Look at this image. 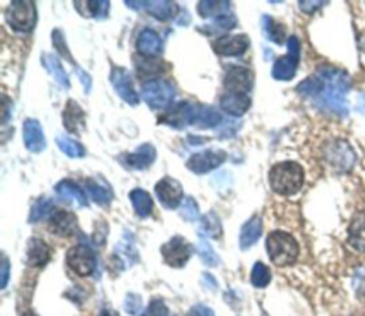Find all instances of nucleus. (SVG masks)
Here are the masks:
<instances>
[{
	"label": "nucleus",
	"instance_id": "1",
	"mask_svg": "<svg viewBox=\"0 0 365 316\" xmlns=\"http://www.w3.org/2000/svg\"><path fill=\"white\" fill-rule=\"evenodd\" d=\"M351 90L350 74L332 66H321L317 73L297 86V91L304 99H310L324 111L337 116L348 114L347 94Z\"/></svg>",
	"mask_w": 365,
	"mask_h": 316
},
{
	"label": "nucleus",
	"instance_id": "2",
	"mask_svg": "<svg viewBox=\"0 0 365 316\" xmlns=\"http://www.w3.org/2000/svg\"><path fill=\"white\" fill-rule=\"evenodd\" d=\"M268 182L274 193L284 197L294 196L304 184V170L295 161L279 163L270 170Z\"/></svg>",
	"mask_w": 365,
	"mask_h": 316
},
{
	"label": "nucleus",
	"instance_id": "3",
	"mask_svg": "<svg viewBox=\"0 0 365 316\" xmlns=\"http://www.w3.org/2000/svg\"><path fill=\"white\" fill-rule=\"evenodd\" d=\"M265 246L271 262L277 267L293 265L298 258V244L295 238L287 232H271L267 238Z\"/></svg>",
	"mask_w": 365,
	"mask_h": 316
},
{
	"label": "nucleus",
	"instance_id": "4",
	"mask_svg": "<svg viewBox=\"0 0 365 316\" xmlns=\"http://www.w3.org/2000/svg\"><path fill=\"white\" fill-rule=\"evenodd\" d=\"M6 22L13 30L29 33L35 29L38 22L36 5L30 0H15L6 10Z\"/></svg>",
	"mask_w": 365,
	"mask_h": 316
},
{
	"label": "nucleus",
	"instance_id": "5",
	"mask_svg": "<svg viewBox=\"0 0 365 316\" xmlns=\"http://www.w3.org/2000/svg\"><path fill=\"white\" fill-rule=\"evenodd\" d=\"M176 96L174 86L163 79H155L144 83L141 88V99L153 110L166 109Z\"/></svg>",
	"mask_w": 365,
	"mask_h": 316
},
{
	"label": "nucleus",
	"instance_id": "6",
	"mask_svg": "<svg viewBox=\"0 0 365 316\" xmlns=\"http://www.w3.org/2000/svg\"><path fill=\"white\" fill-rule=\"evenodd\" d=\"M288 54L276 60L271 70L272 77L280 81H290L294 79L298 61H300V40L295 36H291L287 40Z\"/></svg>",
	"mask_w": 365,
	"mask_h": 316
},
{
	"label": "nucleus",
	"instance_id": "7",
	"mask_svg": "<svg viewBox=\"0 0 365 316\" xmlns=\"http://www.w3.org/2000/svg\"><path fill=\"white\" fill-rule=\"evenodd\" d=\"M193 254V246L181 237H173L162 246V255L167 265L173 268L185 267Z\"/></svg>",
	"mask_w": 365,
	"mask_h": 316
},
{
	"label": "nucleus",
	"instance_id": "8",
	"mask_svg": "<svg viewBox=\"0 0 365 316\" xmlns=\"http://www.w3.org/2000/svg\"><path fill=\"white\" fill-rule=\"evenodd\" d=\"M227 160V152L224 150H205L193 154L186 166L194 174H207L220 167Z\"/></svg>",
	"mask_w": 365,
	"mask_h": 316
},
{
	"label": "nucleus",
	"instance_id": "9",
	"mask_svg": "<svg viewBox=\"0 0 365 316\" xmlns=\"http://www.w3.org/2000/svg\"><path fill=\"white\" fill-rule=\"evenodd\" d=\"M68 264L80 276H88L96 269V254L87 245H76L68 252Z\"/></svg>",
	"mask_w": 365,
	"mask_h": 316
},
{
	"label": "nucleus",
	"instance_id": "10",
	"mask_svg": "<svg viewBox=\"0 0 365 316\" xmlns=\"http://www.w3.org/2000/svg\"><path fill=\"white\" fill-rule=\"evenodd\" d=\"M325 158L332 168L337 171H348L354 164L355 154L347 141L337 140L327 147Z\"/></svg>",
	"mask_w": 365,
	"mask_h": 316
},
{
	"label": "nucleus",
	"instance_id": "11",
	"mask_svg": "<svg viewBox=\"0 0 365 316\" xmlns=\"http://www.w3.org/2000/svg\"><path fill=\"white\" fill-rule=\"evenodd\" d=\"M110 81L121 100L126 102L130 106H137L140 103L139 94L134 90L132 77L126 69L113 68L110 73Z\"/></svg>",
	"mask_w": 365,
	"mask_h": 316
},
{
	"label": "nucleus",
	"instance_id": "12",
	"mask_svg": "<svg viewBox=\"0 0 365 316\" xmlns=\"http://www.w3.org/2000/svg\"><path fill=\"white\" fill-rule=\"evenodd\" d=\"M155 191L160 203L169 210H174L182 203V185L176 178H162L156 184Z\"/></svg>",
	"mask_w": 365,
	"mask_h": 316
},
{
	"label": "nucleus",
	"instance_id": "13",
	"mask_svg": "<svg viewBox=\"0 0 365 316\" xmlns=\"http://www.w3.org/2000/svg\"><path fill=\"white\" fill-rule=\"evenodd\" d=\"M192 110L193 103L180 102L171 106L162 117H159V124H167L173 129L182 130L192 125Z\"/></svg>",
	"mask_w": 365,
	"mask_h": 316
},
{
	"label": "nucleus",
	"instance_id": "14",
	"mask_svg": "<svg viewBox=\"0 0 365 316\" xmlns=\"http://www.w3.org/2000/svg\"><path fill=\"white\" fill-rule=\"evenodd\" d=\"M253 72L247 68L233 66L224 76V87L230 93L247 94L253 88Z\"/></svg>",
	"mask_w": 365,
	"mask_h": 316
},
{
	"label": "nucleus",
	"instance_id": "15",
	"mask_svg": "<svg viewBox=\"0 0 365 316\" xmlns=\"http://www.w3.org/2000/svg\"><path fill=\"white\" fill-rule=\"evenodd\" d=\"M156 155V148L150 143H146L141 144L136 151L125 154L120 158V161L130 170H146L155 163Z\"/></svg>",
	"mask_w": 365,
	"mask_h": 316
},
{
	"label": "nucleus",
	"instance_id": "16",
	"mask_svg": "<svg viewBox=\"0 0 365 316\" xmlns=\"http://www.w3.org/2000/svg\"><path fill=\"white\" fill-rule=\"evenodd\" d=\"M250 47V39L246 35H227L212 43V50L220 56H241Z\"/></svg>",
	"mask_w": 365,
	"mask_h": 316
},
{
	"label": "nucleus",
	"instance_id": "17",
	"mask_svg": "<svg viewBox=\"0 0 365 316\" xmlns=\"http://www.w3.org/2000/svg\"><path fill=\"white\" fill-rule=\"evenodd\" d=\"M23 141L30 152H42L46 145V137L43 129L36 118H27L23 124Z\"/></svg>",
	"mask_w": 365,
	"mask_h": 316
},
{
	"label": "nucleus",
	"instance_id": "18",
	"mask_svg": "<svg viewBox=\"0 0 365 316\" xmlns=\"http://www.w3.org/2000/svg\"><path fill=\"white\" fill-rule=\"evenodd\" d=\"M49 227L54 235L70 237L77 232V218L69 211H54L49 218Z\"/></svg>",
	"mask_w": 365,
	"mask_h": 316
},
{
	"label": "nucleus",
	"instance_id": "19",
	"mask_svg": "<svg viewBox=\"0 0 365 316\" xmlns=\"http://www.w3.org/2000/svg\"><path fill=\"white\" fill-rule=\"evenodd\" d=\"M136 47L141 56L153 58L162 54L163 40L153 29H144L141 30V33L137 38Z\"/></svg>",
	"mask_w": 365,
	"mask_h": 316
},
{
	"label": "nucleus",
	"instance_id": "20",
	"mask_svg": "<svg viewBox=\"0 0 365 316\" xmlns=\"http://www.w3.org/2000/svg\"><path fill=\"white\" fill-rule=\"evenodd\" d=\"M220 106L227 114L233 117H241L249 111L251 106V99L247 96V94L228 91L222 96Z\"/></svg>",
	"mask_w": 365,
	"mask_h": 316
},
{
	"label": "nucleus",
	"instance_id": "21",
	"mask_svg": "<svg viewBox=\"0 0 365 316\" xmlns=\"http://www.w3.org/2000/svg\"><path fill=\"white\" fill-rule=\"evenodd\" d=\"M222 121V114L216 109L204 104H193L192 125H196L199 129H212L217 127Z\"/></svg>",
	"mask_w": 365,
	"mask_h": 316
},
{
	"label": "nucleus",
	"instance_id": "22",
	"mask_svg": "<svg viewBox=\"0 0 365 316\" xmlns=\"http://www.w3.org/2000/svg\"><path fill=\"white\" fill-rule=\"evenodd\" d=\"M56 194L65 203L76 204L77 207H87V198L80 185L72 180H62L54 185Z\"/></svg>",
	"mask_w": 365,
	"mask_h": 316
},
{
	"label": "nucleus",
	"instance_id": "23",
	"mask_svg": "<svg viewBox=\"0 0 365 316\" xmlns=\"http://www.w3.org/2000/svg\"><path fill=\"white\" fill-rule=\"evenodd\" d=\"M63 125L72 134H80L86 127V114L75 100L66 103L63 110Z\"/></svg>",
	"mask_w": 365,
	"mask_h": 316
},
{
	"label": "nucleus",
	"instance_id": "24",
	"mask_svg": "<svg viewBox=\"0 0 365 316\" xmlns=\"http://www.w3.org/2000/svg\"><path fill=\"white\" fill-rule=\"evenodd\" d=\"M50 258V251L45 241L39 238H32L27 242L26 249V262L30 267H45L49 262Z\"/></svg>",
	"mask_w": 365,
	"mask_h": 316
},
{
	"label": "nucleus",
	"instance_id": "25",
	"mask_svg": "<svg viewBox=\"0 0 365 316\" xmlns=\"http://www.w3.org/2000/svg\"><path fill=\"white\" fill-rule=\"evenodd\" d=\"M348 244L358 252H365V211H358L348 226Z\"/></svg>",
	"mask_w": 365,
	"mask_h": 316
},
{
	"label": "nucleus",
	"instance_id": "26",
	"mask_svg": "<svg viewBox=\"0 0 365 316\" xmlns=\"http://www.w3.org/2000/svg\"><path fill=\"white\" fill-rule=\"evenodd\" d=\"M261 234H263V219L258 215H254L241 228L240 232L241 249H249L250 246H253L260 239Z\"/></svg>",
	"mask_w": 365,
	"mask_h": 316
},
{
	"label": "nucleus",
	"instance_id": "27",
	"mask_svg": "<svg viewBox=\"0 0 365 316\" xmlns=\"http://www.w3.org/2000/svg\"><path fill=\"white\" fill-rule=\"evenodd\" d=\"M42 63H43V68L53 76V79L56 80V83L60 87L65 88V90L70 88L69 76H68L62 63H60V60L54 54H43Z\"/></svg>",
	"mask_w": 365,
	"mask_h": 316
},
{
	"label": "nucleus",
	"instance_id": "28",
	"mask_svg": "<svg viewBox=\"0 0 365 316\" xmlns=\"http://www.w3.org/2000/svg\"><path fill=\"white\" fill-rule=\"evenodd\" d=\"M146 10L151 16L162 22L174 19L180 12L178 6L174 2H167V0H160V2H146Z\"/></svg>",
	"mask_w": 365,
	"mask_h": 316
},
{
	"label": "nucleus",
	"instance_id": "29",
	"mask_svg": "<svg viewBox=\"0 0 365 316\" xmlns=\"http://www.w3.org/2000/svg\"><path fill=\"white\" fill-rule=\"evenodd\" d=\"M129 198L139 216L147 218L151 215V211H153V200H151L150 194L146 193L144 189L141 188L133 189V191L129 194Z\"/></svg>",
	"mask_w": 365,
	"mask_h": 316
},
{
	"label": "nucleus",
	"instance_id": "30",
	"mask_svg": "<svg viewBox=\"0 0 365 316\" xmlns=\"http://www.w3.org/2000/svg\"><path fill=\"white\" fill-rule=\"evenodd\" d=\"M261 27L264 35L267 36V39H270L271 42L277 43V45H283L286 40V26L274 20L271 16L264 15L261 17Z\"/></svg>",
	"mask_w": 365,
	"mask_h": 316
},
{
	"label": "nucleus",
	"instance_id": "31",
	"mask_svg": "<svg viewBox=\"0 0 365 316\" xmlns=\"http://www.w3.org/2000/svg\"><path fill=\"white\" fill-rule=\"evenodd\" d=\"M86 188H87V191H88L91 200H93L98 205L107 207V205L111 204L114 196H113L111 189L109 187H104L100 182L88 178L86 181Z\"/></svg>",
	"mask_w": 365,
	"mask_h": 316
},
{
	"label": "nucleus",
	"instance_id": "32",
	"mask_svg": "<svg viewBox=\"0 0 365 316\" xmlns=\"http://www.w3.org/2000/svg\"><path fill=\"white\" fill-rule=\"evenodd\" d=\"M86 8H76L77 12L86 19H106L110 10V2L100 0V2H81Z\"/></svg>",
	"mask_w": 365,
	"mask_h": 316
},
{
	"label": "nucleus",
	"instance_id": "33",
	"mask_svg": "<svg viewBox=\"0 0 365 316\" xmlns=\"http://www.w3.org/2000/svg\"><path fill=\"white\" fill-rule=\"evenodd\" d=\"M231 3L230 2H199L197 5V12L203 19H210V17H220L224 15H228Z\"/></svg>",
	"mask_w": 365,
	"mask_h": 316
},
{
	"label": "nucleus",
	"instance_id": "34",
	"mask_svg": "<svg viewBox=\"0 0 365 316\" xmlns=\"http://www.w3.org/2000/svg\"><path fill=\"white\" fill-rule=\"evenodd\" d=\"M56 144L60 150H62V152H65L70 158H83L86 155L84 147L79 141H76V140H73L68 136L56 137Z\"/></svg>",
	"mask_w": 365,
	"mask_h": 316
},
{
	"label": "nucleus",
	"instance_id": "35",
	"mask_svg": "<svg viewBox=\"0 0 365 316\" xmlns=\"http://www.w3.org/2000/svg\"><path fill=\"white\" fill-rule=\"evenodd\" d=\"M54 212V207L52 200L49 198H39L33 207L32 211H30L29 216V223H39V221L45 219L46 216L50 218V215Z\"/></svg>",
	"mask_w": 365,
	"mask_h": 316
},
{
	"label": "nucleus",
	"instance_id": "36",
	"mask_svg": "<svg viewBox=\"0 0 365 316\" xmlns=\"http://www.w3.org/2000/svg\"><path fill=\"white\" fill-rule=\"evenodd\" d=\"M201 231L210 237V238H220L222 237V224H220V218L215 212H208L205 216L201 219Z\"/></svg>",
	"mask_w": 365,
	"mask_h": 316
},
{
	"label": "nucleus",
	"instance_id": "37",
	"mask_svg": "<svg viewBox=\"0 0 365 316\" xmlns=\"http://www.w3.org/2000/svg\"><path fill=\"white\" fill-rule=\"evenodd\" d=\"M197 249H199V255H200L203 264H205L207 267H217L220 264L219 255L216 254L215 249H212V246L207 242V239L200 238Z\"/></svg>",
	"mask_w": 365,
	"mask_h": 316
},
{
	"label": "nucleus",
	"instance_id": "38",
	"mask_svg": "<svg viewBox=\"0 0 365 316\" xmlns=\"http://www.w3.org/2000/svg\"><path fill=\"white\" fill-rule=\"evenodd\" d=\"M271 281V272L263 262H256L251 271V283L256 288H265Z\"/></svg>",
	"mask_w": 365,
	"mask_h": 316
},
{
	"label": "nucleus",
	"instance_id": "39",
	"mask_svg": "<svg viewBox=\"0 0 365 316\" xmlns=\"http://www.w3.org/2000/svg\"><path fill=\"white\" fill-rule=\"evenodd\" d=\"M237 26V19L233 15H224L217 19H215V24L207 26V27H200L204 33H216V31H223V30H230Z\"/></svg>",
	"mask_w": 365,
	"mask_h": 316
},
{
	"label": "nucleus",
	"instance_id": "40",
	"mask_svg": "<svg viewBox=\"0 0 365 316\" xmlns=\"http://www.w3.org/2000/svg\"><path fill=\"white\" fill-rule=\"evenodd\" d=\"M181 215L185 219L190 221V223H194V221H197L200 218V210H199V205H197L194 198L187 197V198L182 200Z\"/></svg>",
	"mask_w": 365,
	"mask_h": 316
},
{
	"label": "nucleus",
	"instance_id": "41",
	"mask_svg": "<svg viewBox=\"0 0 365 316\" xmlns=\"http://www.w3.org/2000/svg\"><path fill=\"white\" fill-rule=\"evenodd\" d=\"M52 39H53V46H54V49L57 50V53L62 54L66 60H70V61L73 63V65H76L75 60L72 58L70 50H69L68 46H66V40H65V36H63L62 31H60L59 29H56V30L53 31Z\"/></svg>",
	"mask_w": 365,
	"mask_h": 316
},
{
	"label": "nucleus",
	"instance_id": "42",
	"mask_svg": "<svg viewBox=\"0 0 365 316\" xmlns=\"http://www.w3.org/2000/svg\"><path fill=\"white\" fill-rule=\"evenodd\" d=\"M141 308V298L134 294H129L125 302V309L130 315H137Z\"/></svg>",
	"mask_w": 365,
	"mask_h": 316
},
{
	"label": "nucleus",
	"instance_id": "43",
	"mask_svg": "<svg viewBox=\"0 0 365 316\" xmlns=\"http://www.w3.org/2000/svg\"><path fill=\"white\" fill-rule=\"evenodd\" d=\"M9 274H10V262L6 257L2 260V267H0V288L5 290L9 281Z\"/></svg>",
	"mask_w": 365,
	"mask_h": 316
},
{
	"label": "nucleus",
	"instance_id": "44",
	"mask_svg": "<svg viewBox=\"0 0 365 316\" xmlns=\"http://www.w3.org/2000/svg\"><path fill=\"white\" fill-rule=\"evenodd\" d=\"M189 316H215V312L205 305H196L190 309Z\"/></svg>",
	"mask_w": 365,
	"mask_h": 316
},
{
	"label": "nucleus",
	"instance_id": "45",
	"mask_svg": "<svg viewBox=\"0 0 365 316\" xmlns=\"http://www.w3.org/2000/svg\"><path fill=\"white\" fill-rule=\"evenodd\" d=\"M76 73H77V77H79V80L81 81V84L84 87V93L87 94L90 91V88H91V77H90V74L86 73L83 69H79V68H76Z\"/></svg>",
	"mask_w": 365,
	"mask_h": 316
},
{
	"label": "nucleus",
	"instance_id": "46",
	"mask_svg": "<svg viewBox=\"0 0 365 316\" xmlns=\"http://www.w3.org/2000/svg\"><path fill=\"white\" fill-rule=\"evenodd\" d=\"M300 9L306 13H313L318 10L321 6L325 5V2H300Z\"/></svg>",
	"mask_w": 365,
	"mask_h": 316
},
{
	"label": "nucleus",
	"instance_id": "47",
	"mask_svg": "<svg viewBox=\"0 0 365 316\" xmlns=\"http://www.w3.org/2000/svg\"><path fill=\"white\" fill-rule=\"evenodd\" d=\"M9 100H8V97H5V100H3V123H8V120H9V114H10V110H9Z\"/></svg>",
	"mask_w": 365,
	"mask_h": 316
},
{
	"label": "nucleus",
	"instance_id": "48",
	"mask_svg": "<svg viewBox=\"0 0 365 316\" xmlns=\"http://www.w3.org/2000/svg\"><path fill=\"white\" fill-rule=\"evenodd\" d=\"M100 316H118V313L114 312V310H111V309H109V308H106V309H103V310L100 312Z\"/></svg>",
	"mask_w": 365,
	"mask_h": 316
},
{
	"label": "nucleus",
	"instance_id": "49",
	"mask_svg": "<svg viewBox=\"0 0 365 316\" xmlns=\"http://www.w3.org/2000/svg\"><path fill=\"white\" fill-rule=\"evenodd\" d=\"M23 316H35V315L33 313H24Z\"/></svg>",
	"mask_w": 365,
	"mask_h": 316
}]
</instances>
